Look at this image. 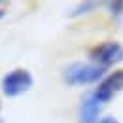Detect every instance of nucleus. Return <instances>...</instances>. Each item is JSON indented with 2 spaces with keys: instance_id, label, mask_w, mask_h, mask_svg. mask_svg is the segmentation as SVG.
Wrapping results in <instances>:
<instances>
[{
  "instance_id": "f257e3e1",
  "label": "nucleus",
  "mask_w": 123,
  "mask_h": 123,
  "mask_svg": "<svg viewBox=\"0 0 123 123\" xmlns=\"http://www.w3.org/2000/svg\"><path fill=\"white\" fill-rule=\"evenodd\" d=\"M106 76V70L93 62H72L62 70V81L66 85H91Z\"/></svg>"
},
{
  "instance_id": "f03ea898",
  "label": "nucleus",
  "mask_w": 123,
  "mask_h": 123,
  "mask_svg": "<svg viewBox=\"0 0 123 123\" xmlns=\"http://www.w3.org/2000/svg\"><path fill=\"white\" fill-rule=\"evenodd\" d=\"M123 61V46L116 40L100 42L89 49V62L108 70L110 66H116Z\"/></svg>"
},
{
  "instance_id": "7ed1b4c3",
  "label": "nucleus",
  "mask_w": 123,
  "mask_h": 123,
  "mask_svg": "<svg viewBox=\"0 0 123 123\" xmlns=\"http://www.w3.org/2000/svg\"><path fill=\"white\" fill-rule=\"evenodd\" d=\"M34 85V78L27 68H13L8 74H4L2 81H0V89L6 97L13 98L19 95H25L27 91H31Z\"/></svg>"
},
{
  "instance_id": "20e7f679",
  "label": "nucleus",
  "mask_w": 123,
  "mask_h": 123,
  "mask_svg": "<svg viewBox=\"0 0 123 123\" xmlns=\"http://www.w3.org/2000/svg\"><path fill=\"white\" fill-rule=\"evenodd\" d=\"M121 91H123V68H117V70H112L110 74H106L97 83V87L91 93H93V97L104 106Z\"/></svg>"
},
{
  "instance_id": "39448f33",
  "label": "nucleus",
  "mask_w": 123,
  "mask_h": 123,
  "mask_svg": "<svg viewBox=\"0 0 123 123\" xmlns=\"http://www.w3.org/2000/svg\"><path fill=\"white\" fill-rule=\"evenodd\" d=\"M100 110H102V104L93 97V93H87L80 102L78 123H98L100 121Z\"/></svg>"
},
{
  "instance_id": "423d86ee",
  "label": "nucleus",
  "mask_w": 123,
  "mask_h": 123,
  "mask_svg": "<svg viewBox=\"0 0 123 123\" xmlns=\"http://www.w3.org/2000/svg\"><path fill=\"white\" fill-rule=\"evenodd\" d=\"M98 8V2H81V4H78L76 8L70 12V17H78V15H83V13H89L93 10H97Z\"/></svg>"
},
{
  "instance_id": "0eeeda50",
  "label": "nucleus",
  "mask_w": 123,
  "mask_h": 123,
  "mask_svg": "<svg viewBox=\"0 0 123 123\" xmlns=\"http://www.w3.org/2000/svg\"><path fill=\"white\" fill-rule=\"evenodd\" d=\"M108 12L114 17H121L123 15V0H112V2H106Z\"/></svg>"
},
{
  "instance_id": "6e6552de",
  "label": "nucleus",
  "mask_w": 123,
  "mask_h": 123,
  "mask_svg": "<svg viewBox=\"0 0 123 123\" xmlns=\"http://www.w3.org/2000/svg\"><path fill=\"white\" fill-rule=\"evenodd\" d=\"M98 123H119L114 116H104V117H100V121Z\"/></svg>"
},
{
  "instance_id": "1a4fd4ad",
  "label": "nucleus",
  "mask_w": 123,
  "mask_h": 123,
  "mask_svg": "<svg viewBox=\"0 0 123 123\" xmlns=\"http://www.w3.org/2000/svg\"><path fill=\"white\" fill-rule=\"evenodd\" d=\"M4 15H6V10H0V19H2Z\"/></svg>"
},
{
  "instance_id": "9d476101",
  "label": "nucleus",
  "mask_w": 123,
  "mask_h": 123,
  "mask_svg": "<svg viewBox=\"0 0 123 123\" xmlns=\"http://www.w3.org/2000/svg\"><path fill=\"white\" fill-rule=\"evenodd\" d=\"M0 112H2V100H0Z\"/></svg>"
},
{
  "instance_id": "9b49d317",
  "label": "nucleus",
  "mask_w": 123,
  "mask_h": 123,
  "mask_svg": "<svg viewBox=\"0 0 123 123\" xmlns=\"http://www.w3.org/2000/svg\"><path fill=\"white\" fill-rule=\"evenodd\" d=\"M0 123H4V121H2V119H0Z\"/></svg>"
}]
</instances>
